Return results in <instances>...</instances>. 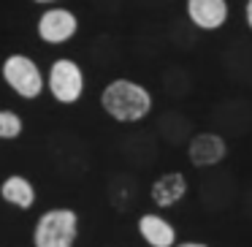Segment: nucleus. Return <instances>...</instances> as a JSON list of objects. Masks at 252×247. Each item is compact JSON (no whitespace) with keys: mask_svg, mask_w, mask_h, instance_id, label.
I'll return each mask as SVG.
<instances>
[{"mask_svg":"<svg viewBox=\"0 0 252 247\" xmlns=\"http://www.w3.org/2000/svg\"><path fill=\"white\" fill-rule=\"evenodd\" d=\"M185 193H187L185 174H179V171H168V174L158 176V179L152 182L149 196H152V201L158 204L160 209H165V207H174L176 201H182Z\"/></svg>","mask_w":252,"mask_h":247,"instance_id":"nucleus-8","label":"nucleus"},{"mask_svg":"<svg viewBox=\"0 0 252 247\" xmlns=\"http://www.w3.org/2000/svg\"><path fill=\"white\" fill-rule=\"evenodd\" d=\"M79 236V214L68 207L49 209L38 217L33 231L35 247H73Z\"/></svg>","mask_w":252,"mask_h":247,"instance_id":"nucleus-2","label":"nucleus"},{"mask_svg":"<svg viewBox=\"0 0 252 247\" xmlns=\"http://www.w3.org/2000/svg\"><path fill=\"white\" fill-rule=\"evenodd\" d=\"M138 234L144 236L149 247H174L176 245V231L168 220L160 214H141L138 217Z\"/></svg>","mask_w":252,"mask_h":247,"instance_id":"nucleus-9","label":"nucleus"},{"mask_svg":"<svg viewBox=\"0 0 252 247\" xmlns=\"http://www.w3.org/2000/svg\"><path fill=\"white\" fill-rule=\"evenodd\" d=\"M228 155V144L217 133H198L187 144V158L195 169H212V166L222 163Z\"/></svg>","mask_w":252,"mask_h":247,"instance_id":"nucleus-6","label":"nucleus"},{"mask_svg":"<svg viewBox=\"0 0 252 247\" xmlns=\"http://www.w3.org/2000/svg\"><path fill=\"white\" fill-rule=\"evenodd\" d=\"M46 87H49L52 98L57 104H76L84 93V73L71 57H60L52 63L49 76H46Z\"/></svg>","mask_w":252,"mask_h":247,"instance_id":"nucleus-4","label":"nucleus"},{"mask_svg":"<svg viewBox=\"0 0 252 247\" xmlns=\"http://www.w3.org/2000/svg\"><path fill=\"white\" fill-rule=\"evenodd\" d=\"M22 117L8 109H0V139H17L22 133Z\"/></svg>","mask_w":252,"mask_h":247,"instance_id":"nucleus-11","label":"nucleus"},{"mask_svg":"<svg viewBox=\"0 0 252 247\" xmlns=\"http://www.w3.org/2000/svg\"><path fill=\"white\" fill-rule=\"evenodd\" d=\"M100 106L103 111L117 122H138L152 109V95L147 87L130 79H114L100 93Z\"/></svg>","mask_w":252,"mask_h":247,"instance_id":"nucleus-1","label":"nucleus"},{"mask_svg":"<svg viewBox=\"0 0 252 247\" xmlns=\"http://www.w3.org/2000/svg\"><path fill=\"white\" fill-rule=\"evenodd\" d=\"M0 73H3V82H6L19 98H28V101L38 98L44 84H46L41 68L35 66L28 55H8L6 60H3Z\"/></svg>","mask_w":252,"mask_h":247,"instance_id":"nucleus-3","label":"nucleus"},{"mask_svg":"<svg viewBox=\"0 0 252 247\" xmlns=\"http://www.w3.org/2000/svg\"><path fill=\"white\" fill-rule=\"evenodd\" d=\"M79 30V19L68 8H49L38 19V35L46 44H65Z\"/></svg>","mask_w":252,"mask_h":247,"instance_id":"nucleus-5","label":"nucleus"},{"mask_svg":"<svg viewBox=\"0 0 252 247\" xmlns=\"http://www.w3.org/2000/svg\"><path fill=\"white\" fill-rule=\"evenodd\" d=\"M35 3H57V0H35Z\"/></svg>","mask_w":252,"mask_h":247,"instance_id":"nucleus-14","label":"nucleus"},{"mask_svg":"<svg viewBox=\"0 0 252 247\" xmlns=\"http://www.w3.org/2000/svg\"><path fill=\"white\" fill-rule=\"evenodd\" d=\"M244 17H247V25L252 30V0H247V8H244Z\"/></svg>","mask_w":252,"mask_h":247,"instance_id":"nucleus-12","label":"nucleus"},{"mask_svg":"<svg viewBox=\"0 0 252 247\" xmlns=\"http://www.w3.org/2000/svg\"><path fill=\"white\" fill-rule=\"evenodd\" d=\"M0 196H3V201H8L17 209H30L35 204V187L30 185V179L14 174V176H8V179H3Z\"/></svg>","mask_w":252,"mask_h":247,"instance_id":"nucleus-10","label":"nucleus"},{"mask_svg":"<svg viewBox=\"0 0 252 247\" xmlns=\"http://www.w3.org/2000/svg\"><path fill=\"white\" fill-rule=\"evenodd\" d=\"M187 17L201 30H217L228 19L225 0H187Z\"/></svg>","mask_w":252,"mask_h":247,"instance_id":"nucleus-7","label":"nucleus"},{"mask_svg":"<svg viewBox=\"0 0 252 247\" xmlns=\"http://www.w3.org/2000/svg\"><path fill=\"white\" fill-rule=\"evenodd\" d=\"M174 247H209L203 242H182V245H174Z\"/></svg>","mask_w":252,"mask_h":247,"instance_id":"nucleus-13","label":"nucleus"}]
</instances>
